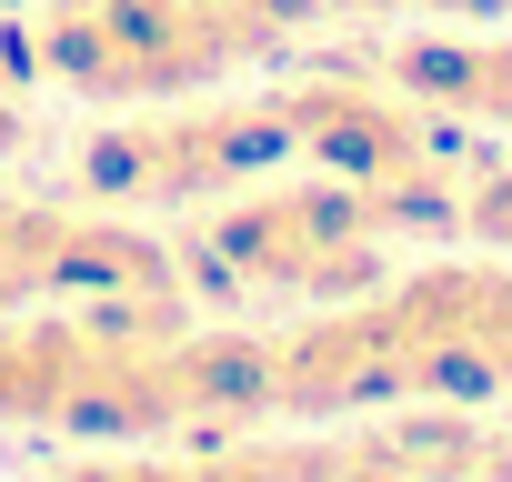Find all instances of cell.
Here are the masks:
<instances>
[{"label": "cell", "instance_id": "6", "mask_svg": "<svg viewBox=\"0 0 512 482\" xmlns=\"http://www.w3.org/2000/svg\"><path fill=\"white\" fill-rule=\"evenodd\" d=\"M402 11H422V21H462V31H472V21H502L512 0H402Z\"/></svg>", "mask_w": 512, "mask_h": 482}, {"label": "cell", "instance_id": "4", "mask_svg": "<svg viewBox=\"0 0 512 482\" xmlns=\"http://www.w3.org/2000/svg\"><path fill=\"white\" fill-rule=\"evenodd\" d=\"M382 71H392L402 101H422L442 121L512 131V41H402Z\"/></svg>", "mask_w": 512, "mask_h": 482}, {"label": "cell", "instance_id": "7", "mask_svg": "<svg viewBox=\"0 0 512 482\" xmlns=\"http://www.w3.org/2000/svg\"><path fill=\"white\" fill-rule=\"evenodd\" d=\"M312 11H332V21H382V11H402V0H312Z\"/></svg>", "mask_w": 512, "mask_h": 482}, {"label": "cell", "instance_id": "1", "mask_svg": "<svg viewBox=\"0 0 512 482\" xmlns=\"http://www.w3.org/2000/svg\"><path fill=\"white\" fill-rule=\"evenodd\" d=\"M251 51L272 41L221 0H51L41 21V71L81 101H181Z\"/></svg>", "mask_w": 512, "mask_h": 482}, {"label": "cell", "instance_id": "5", "mask_svg": "<svg viewBox=\"0 0 512 482\" xmlns=\"http://www.w3.org/2000/svg\"><path fill=\"white\" fill-rule=\"evenodd\" d=\"M462 221L492 241L502 262H512V171H482V181H462Z\"/></svg>", "mask_w": 512, "mask_h": 482}, {"label": "cell", "instance_id": "2", "mask_svg": "<svg viewBox=\"0 0 512 482\" xmlns=\"http://www.w3.org/2000/svg\"><path fill=\"white\" fill-rule=\"evenodd\" d=\"M201 252H221L231 292H312V302H352L382 282V221L362 201V181H302V191H262L231 201L211 221Z\"/></svg>", "mask_w": 512, "mask_h": 482}, {"label": "cell", "instance_id": "3", "mask_svg": "<svg viewBox=\"0 0 512 482\" xmlns=\"http://www.w3.org/2000/svg\"><path fill=\"white\" fill-rule=\"evenodd\" d=\"M292 161V111L251 101V111H181V121H121L91 141V191L101 201H211L251 171Z\"/></svg>", "mask_w": 512, "mask_h": 482}]
</instances>
